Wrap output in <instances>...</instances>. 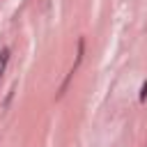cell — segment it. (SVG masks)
Instances as JSON below:
<instances>
[{
  "label": "cell",
  "mask_w": 147,
  "mask_h": 147,
  "mask_svg": "<svg viewBox=\"0 0 147 147\" xmlns=\"http://www.w3.org/2000/svg\"><path fill=\"white\" fill-rule=\"evenodd\" d=\"M7 62H9V48H5V51L0 53V78H2V74H5Z\"/></svg>",
  "instance_id": "cell-1"
},
{
  "label": "cell",
  "mask_w": 147,
  "mask_h": 147,
  "mask_svg": "<svg viewBox=\"0 0 147 147\" xmlns=\"http://www.w3.org/2000/svg\"><path fill=\"white\" fill-rule=\"evenodd\" d=\"M147 99V80L142 83V90H140V101H145Z\"/></svg>",
  "instance_id": "cell-2"
}]
</instances>
